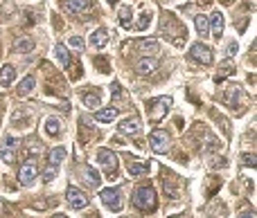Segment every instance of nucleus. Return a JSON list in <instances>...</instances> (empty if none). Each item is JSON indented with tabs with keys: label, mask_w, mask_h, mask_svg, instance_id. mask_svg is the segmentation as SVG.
Segmentation results:
<instances>
[{
	"label": "nucleus",
	"mask_w": 257,
	"mask_h": 218,
	"mask_svg": "<svg viewBox=\"0 0 257 218\" xmlns=\"http://www.w3.org/2000/svg\"><path fill=\"white\" fill-rule=\"evenodd\" d=\"M190 54H192V59L198 61L201 65H210L212 63V50L208 48V45H203V43H196V45H192V50H190Z\"/></svg>",
	"instance_id": "obj_10"
},
{
	"label": "nucleus",
	"mask_w": 257,
	"mask_h": 218,
	"mask_svg": "<svg viewBox=\"0 0 257 218\" xmlns=\"http://www.w3.org/2000/svg\"><path fill=\"white\" fill-rule=\"evenodd\" d=\"M201 2H208V0H201Z\"/></svg>",
	"instance_id": "obj_39"
},
{
	"label": "nucleus",
	"mask_w": 257,
	"mask_h": 218,
	"mask_svg": "<svg viewBox=\"0 0 257 218\" xmlns=\"http://www.w3.org/2000/svg\"><path fill=\"white\" fill-rule=\"evenodd\" d=\"M208 29L212 38H221V34H224V14L221 11H212V16L208 18Z\"/></svg>",
	"instance_id": "obj_11"
},
{
	"label": "nucleus",
	"mask_w": 257,
	"mask_h": 218,
	"mask_svg": "<svg viewBox=\"0 0 257 218\" xmlns=\"http://www.w3.org/2000/svg\"><path fill=\"white\" fill-rule=\"evenodd\" d=\"M34 45H36V43H34V38L32 36H18L16 41H14V50H16L18 54H27V52H32L34 50Z\"/></svg>",
	"instance_id": "obj_15"
},
{
	"label": "nucleus",
	"mask_w": 257,
	"mask_h": 218,
	"mask_svg": "<svg viewBox=\"0 0 257 218\" xmlns=\"http://www.w3.org/2000/svg\"><path fill=\"white\" fill-rule=\"evenodd\" d=\"M235 54H237V43H230V45L225 48V56L230 59V56H235Z\"/></svg>",
	"instance_id": "obj_35"
},
{
	"label": "nucleus",
	"mask_w": 257,
	"mask_h": 218,
	"mask_svg": "<svg viewBox=\"0 0 257 218\" xmlns=\"http://www.w3.org/2000/svg\"><path fill=\"white\" fill-rule=\"evenodd\" d=\"M221 2H224V5H230V2H232V0H221Z\"/></svg>",
	"instance_id": "obj_37"
},
{
	"label": "nucleus",
	"mask_w": 257,
	"mask_h": 218,
	"mask_svg": "<svg viewBox=\"0 0 257 218\" xmlns=\"http://www.w3.org/2000/svg\"><path fill=\"white\" fill-rule=\"evenodd\" d=\"M232 72H235V65L230 63V61H225L224 65H221L219 68V72H217V75H214V81H217V83H219V81H224L225 77H230Z\"/></svg>",
	"instance_id": "obj_25"
},
{
	"label": "nucleus",
	"mask_w": 257,
	"mask_h": 218,
	"mask_svg": "<svg viewBox=\"0 0 257 218\" xmlns=\"http://www.w3.org/2000/svg\"><path fill=\"white\" fill-rule=\"evenodd\" d=\"M64 9L68 14H86V11L91 9V0H65Z\"/></svg>",
	"instance_id": "obj_13"
},
{
	"label": "nucleus",
	"mask_w": 257,
	"mask_h": 218,
	"mask_svg": "<svg viewBox=\"0 0 257 218\" xmlns=\"http://www.w3.org/2000/svg\"><path fill=\"white\" fill-rule=\"evenodd\" d=\"M161 32L165 34L174 45H183V43H185V29H183V25H178L171 16H167L165 21H161Z\"/></svg>",
	"instance_id": "obj_2"
},
{
	"label": "nucleus",
	"mask_w": 257,
	"mask_h": 218,
	"mask_svg": "<svg viewBox=\"0 0 257 218\" xmlns=\"http://www.w3.org/2000/svg\"><path fill=\"white\" fill-rule=\"evenodd\" d=\"M108 2H111V5H115V0H108Z\"/></svg>",
	"instance_id": "obj_38"
},
{
	"label": "nucleus",
	"mask_w": 257,
	"mask_h": 218,
	"mask_svg": "<svg viewBox=\"0 0 257 218\" xmlns=\"http://www.w3.org/2000/svg\"><path fill=\"white\" fill-rule=\"evenodd\" d=\"M99 198H102L104 207L108 212H120L122 209V193H120V189H102Z\"/></svg>",
	"instance_id": "obj_7"
},
{
	"label": "nucleus",
	"mask_w": 257,
	"mask_h": 218,
	"mask_svg": "<svg viewBox=\"0 0 257 218\" xmlns=\"http://www.w3.org/2000/svg\"><path fill=\"white\" fill-rule=\"evenodd\" d=\"M237 99H239V85H228L224 92V104L232 108L237 104Z\"/></svg>",
	"instance_id": "obj_19"
},
{
	"label": "nucleus",
	"mask_w": 257,
	"mask_h": 218,
	"mask_svg": "<svg viewBox=\"0 0 257 218\" xmlns=\"http://www.w3.org/2000/svg\"><path fill=\"white\" fill-rule=\"evenodd\" d=\"M113 97H120V83H118V81L113 83Z\"/></svg>",
	"instance_id": "obj_36"
},
{
	"label": "nucleus",
	"mask_w": 257,
	"mask_h": 218,
	"mask_svg": "<svg viewBox=\"0 0 257 218\" xmlns=\"http://www.w3.org/2000/svg\"><path fill=\"white\" fill-rule=\"evenodd\" d=\"M149 18H151L149 11H142V14H140V21L135 23V25H131V27H133L135 32H142V29H147V27H149Z\"/></svg>",
	"instance_id": "obj_31"
},
{
	"label": "nucleus",
	"mask_w": 257,
	"mask_h": 218,
	"mask_svg": "<svg viewBox=\"0 0 257 218\" xmlns=\"http://www.w3.org/2000/svg\"><path fill=\"white\" fill-rule=\"evenodd\" d=\"M68 43H70V48L77 50V52H81V50H84V41H81L79 36H70Z\"/></svg>",
	"instance_id": "obj_33"
},
{
	"label": "nucleus",
	"mask_w": 257,
	"mask_h": 218,
	"mask_svg": "<svg viewBox=\"0 0 257 218\" xmlns=\"http://www.w3.org/2000/svg\"><path fill=\"white\" fill-rule=\"evenodd\" d=\"M158 70V59L156 56H145V59H140L138 65H135V72L138 75H151V72H156Z\"/></svg>",
	"instance_id": "obj_12"
},
{
	"label": "nucleus",
	"mask_w": 257,
	"mask_h": 218,
	"mask_svg": "<svg viewBox=\"0 0 257 218\" xmlns=\"http://www.w3.org/2000/svg\"><path fill=\"white\" fill-rule=\"evenodd\" d=\"M65 198H68V205L72 209H84V207H88V202H91V198L86 196L84 191H79L77 187H72V185L65 189Z\"/></svg>",
	"instance_id": "obj_8"
},
{
	"label": "nucleus",
	"mask_w": 257,
	"mask_h": 218,
	"mask_svg": "<svg viewBox=\"0 0 257 218\" xmlns=\"http://www.w3.org/2000/svg\"><path fill=\"white\" fill-rule=\"evenodd\" d=\"M16 149H18L16 137L7 135L5 142L0 144V160H2V162H7V164H11V162L16 160Z\"/></svg>",
	"instance_id": "obj_9"
},
{
	"label": "nucleus",
	"mask_w": 257,
	"mask_h": 218,
	"mask_svg": "<svg viewBox=\"0 0 257 218\" xmlns=\"http://www.w3.org/2000/svg\"><path fill=\"white\" fill-rule=\"evenodd\" d=\"M57 171H59V166H54L48 162V169H45V173H43V180L45 182H52L54 178H57Z\"/></svg>",
	"instance_id": "obj_32"
},
{
	"label": "nucleus",
	"mask_w": 257,
	"mask_h": 218,
	"mask_svg": "<svg viewBox=\"0 0 257 218\" xmlns=\"http://www.w3.org/2000/svg\"><path fill=\"white\" fill-rule=\"evenodd\" d=\"M34 83H36V81H34V77H32V75L25 77V79H23L21 83H18V95H21V97L30 95V92H32V88H34Z\"/></svg>",
	"instance_id": "obj_26"
},
{
	"label": "nucleus",
	"mask_w": 257,
	"mask_h": 218,
	"mask_svg": "<svg viewBox=\"0 0 257 218\" xmlns=\"http://www.w3.org/2000/svg\"><path fill=\"white\" fill-rule=\"evenodd\" d=\"M194 27H196L198 36H208V34H210V29H208V18H205L203 14L194 16Z\"/></svg>",
	"instance_id": "obj_24"
},
{
	"label": "nucleus",
	"mask_w": 257,
	"mask_h": 218,
	"mask_svg": "<svg viewBox=\"0 0 257 218\" xmlns=\"http://www.w3.org/2000/svg\"><path fill=\"white\" fill-rule=\"evenodd\" d=\"M133 207L138 212H154L158 207V198H156V191L151 185H142L135 189L133 193Z\"/></svg>",
	"instance_id": "obj_1"
},
{
	"label": "nucleus",
	"mask_w": 257,
	"mask_h": 218,
	"mask_svg": "<svg viewBox=\"0 0 257 218\" xmlns=\"http://www.w3.org/2000/svg\"><path fill=\"white\" fill-rule=\"evenodd\" d=\"M45 131H48V135H59L61 133V122L54 117H48L45 119Z\"/></svg>",
	"instance_id": "obj_28"
},
{
	"label": "nucleus",
	"mask_w": 257,
	"mask_h": 218,
	"mask_svg": "<svg viewBox=\"0 0 257 218\" xmlns=\"http://www.w3.org/2000/svg\"><path fill=\"white\" fill-rule=\"evenodd\" d=\"M65 155H68V151L64 149V146H57V149L50 153V164H54V166H59L61 162L65 160Z\"/></svg>",
	"instance_id": "obj_27"
},
{
	"label": "nucleus",
	"mask_w": 257,
	"mask_h": 218,
	"mask_svg": "<svg viewBox=\"0 0 257 218\" xmlns=\"http://www.w3.org/2000/svg\"><path fill=\"white\" fill-rule=\"evenodd\" d=\"M14 77H16L14 68H11V65H5V68L0 70V85H2V88H9L11 81H14Z\"/></svg>",
	"instance_id": "obj_21"
},
{
	"label": "nucleus",
	"mask_w": 257,
	"mask_h": 218,
	"mask_svg": "<svg viewBox=\"0 0 257 218\" xmlns=\"http://www.w3.org/2000/svg\"><path fill=\"white\" fill-rule=\"evenodd\" d=\"M241 164L244 166H255V153H244L241 155Z\"/></svg>",
	"instance_id": "obj_34"
},
{
	"label": "nucleus",
	"mask_w": 257,
	"mask_h": 218,
	"mask_svg": "<svg viewBox=\"0 0 257 218\" xmlns=\"http://www.w3.org/2000/svg\"><path fill=\"white\" fill-rule=\"evenodd\" d=\"M36 178H38V162L34 158H27L21 164V169H18V180H21L23 187H30L34 185Z\"/></svg>",
	"instance_id": "obj_3"
},
{
	"label": "nucleus",
	"mask_w": 257,
	"mask_h": 218,
	"mask_svg": "<svg viewBox=\"0 0 257 218\" xmlns=\"http://www.w3.org/2000/svg\"><path fill=\"white\" fill-rule=\"evenodd\" d=\"M91 43L93 45H95V48H106L108 45V32L106 29H102V27H99V29H95V32H93V36H91Z\"/></svg>",
	"instance_id": "obj_17"
},
{
	"label": "nucleus",
	"mask_w": 257,
	"mask_h": 218,
	"mask_svg": "<svg viewBox=\"0 0 257 218\" xmlns=\"http://www.w3.org/2000/svg\"><path fill=\"white\" fill-rule=\"evenodd\" d=\"M84 104L88 108H97L102 104V97L97 95V92H84Z\"/></svg>",
	"instance_id": "obj_29"
},
{
	"label": "nucleus",
	"mask_w": 257,
	"mask_h": 218,
	"mask_svg": "<svg viewBox=\"0 0 257 218\" xmlns=\"http://www.w3.org/2000/svg\"><path fill=\"white\" fill-rule=\"evenodd\" d=\"M97 162H99V166L104 169V173H106L108 178H115V173H118V158H115L113 151L99 149L97 151Z\"/></svg>",
	"instance_id": "obj_4"
},
{
	"label": "nucleus",
	"mask_w": 257,
	"mask_h": 218,
	"mask_svg": "<svg viewBox=\"0 0 257 218\" xmlns=\"http://www.w3.org/2000/svg\"><path fill=\"white\" fill-rule=\"evenodd\" d=\"M169 133L167 131H162V128H156L154 133L149 135V146L154 153H167L169 151Z\"/></svg>",
	"instance_id": "obj_5"
},
{
	"label": "nucleus",
	"mask_w": 257,
	"mask_h": 218,
	"mask_svg": "<svg viewBox=\"0 0 257 218\" xmlns=\"http://www.w3.org/2000/svg\"><path fill=\"white\" fill-rule=\"evenodd\" d=\"M169 108H171V97L169 95L154 99V101H151V110H149L151 122H161L167 112H169Z\"/></svg>",
	"instance_id": "obj_6"
},
{
	"label": "nucleus",
	"mask_w": 257,
	"mask_h": 218,
	"mask_svg": "<svg viewBox=\"0 0 257 218\" xmlns=\"http://www.w3.org/2000/svg\"><path fill=\"white\" fill-rule=\"evenodd\" d=\"M138 48H140V52L142 54H158V50H161V43L158 41H140L138 43Z\"/></svg>",
	"instance_id": "obj_22"
},
{
	"label": "nucleus",
	"mask_w": 257,
	"mask_h": 218,
	"mask_svg": "<svg viewBox=\"0 0 257 218\" xmlns=\"http://www.w3.org/2000/svg\"><path fill=\"white\" fill-rule=\"evenodd\" d=\"M118 131H120L122 135H133V133H138V131H140V119H138V117L124 119V122L118 126Z\"/></svg>",
	"instance_id": "obj_16"
},
{
	"label": "nucleus",
	"mask_w": 257,
	"mask_h": 218,
	"mask_svg": "<svg viewBox=\"0 0 257 218\" xmlns=\"http://www.w3.org/2000/svg\"><path fill=\"white\" fill-rule=\"evenodd\" d=\"M54 54H57V59L61 61V65H64V68H70V65H72V59H70V52H68V48H65V45L57 43V45H54Z\"/></svg>",
	"instance_id": "obj_18"
},
{
	"label": "nucleus",
	"mask_w": 257,
	"mask_h": 218,
	"mask_svg": "<svg viewBox=\"0 0 257 218\" xmlns=\"http://www.w3.org/2000/svg\"><path fill=\"white\" fill-rule=\"evenodd\" d=\"M131 16H133L131 7H122V9H120V25H122V27H131V25H133V23H131Z\"/></svg>",
	"instance_id": "obj_30"
},
{
	"label": "nucleus",
	"mask_w": 257,
	"mask_h": 218,
	"mask_svg": "<svg viewBox=\"0 0 257 218\" xmlns=\"http://www.w3.org/2000/svg\"><path fill=\"white\" fill-rule=\"evenodd\" d=\"M127 171H128V176H133V178L145 176L147 171H149V162H131L127 166Z\"/></svg>",
	"instance_id": "obj_20"
},
{
	"label": "nucleus",
	"mask_w": 257,
	"mask_h": 218,
	"mask_svg": "<svg viewBox=\"0 0 257 218\" xmlns=\"http://www.w3.org/2000/svg\"><path fill=\"white\" fill-rule=\"evenodd\" d=\"M115 117H118V108H102V110L95 112L97 122H113Z\"/></svg>",
	"instance_id": "obj_23"
},
{
	"label": "nucleus",
	"mask_w": 257,
	"mask_h": 218,
	"mask_svg": "<svg viewBox=\"0 0 257 218\" xmlns=\"http://www.w3.org/2000/svg\"><path fill=\"white\" fill-rule=\"evenodd\" d=\"M81 178H84V182L91 187V189H97V187H99V176H97V171L93 169V166H88V164L81 166Z\"/></svg>",
	"instance_id": "obj_14"
}]
</instances>
